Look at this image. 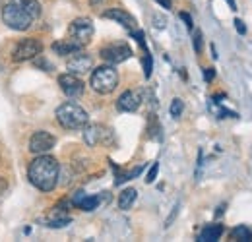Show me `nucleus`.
<instances>
[{
    "label": "nucleus",
    "mask_w": 252,
    "mask_h": 242,
    "mask_svg": "<svg viewBox=\"0 0 252 242\" xmlns=\"http://www.w3.org/2000/svg\"><path fill=\"white\" fill-rule=\"evenodd\" d=\"M231 237H233L235 241H252V233L247 225H239V227H235V229L231 231Z\"/></svg>",
    "instance_id": "nucleus-20"
},
{
    "label": "nucleus",
    "mask_w": 252,
    "mask_h": 242,
    "mask_svg": "<svg viewBox=\"0 0 252 242\" xmlns=\"http://www.w3.org/2000/svg\"><path fill=\"white\" fill-rule=\"evenodd\" d=\"M59 175H61L59 161L47 153L37 155L30 163V169H28L30 182L35 188H39L41 192H53L59 184Z\"/></svg>",
    "instance_id": "nucleus-1"
},
{
    "label": "nucleus",
    "mask_w": 252,
    "mask_h": 242,
    "mask_svg": "<svg viewBox=\"0 0 252 242\" xmlns=\"http://www.w3.org/2000/svg\"><path fill=\"white\" fill-rule=\"evenodd\" d=\"M12 2H18L20 6H24V8L33 16V20L41 16V4H39L37 0H12Z\"/></svg>",
    "instance_id": "nucleus-19"
},
{
    "label": "nucleus",
    "mask_w": 252,
    "mask_h": 242,
    "mask_svg": "<svg viewBox=\"0 0 252 242\" xmlns=\"http://www.w3.org/2000/svg\"><path fill=\"white\" fill-rule=\"evenodd\" d=\"M68 37H72L76 43L86 47L94 37V22L90 18H76L68 28Z\"/></svg>",
    "instance_id": "nucleus-6"
},
{
    "label": "nucleus",
    "mask_w": 252,
    "mask_h": 242,
    "mask_svg": "<svg viewBox=\"0 0 252 242\" xmlns=\"http://www.w3.org/2000/svg\"><path fill=\"white\" fill-rule=\"evenodd\" d=\"M183 111H185V103H183V99H173L171 101V107H169V113H171V117L173 119H179L181 115H183Z\"/></svg>",
    "instance_id": "nucleus-22"
},
{
    "label": "nucleus",
    "mask_w": 252,
    "mask_h": 242,
    "mask_svg": "<svg viewBox=\"0 0 252 242\" xmlns=\"http://www.w3.org/2000/svg\"><path fill=\"white\" fill-rule=\"evenodd\" d=\"M45 223H47V227H51V229H63V227L72 223V217H70V213L66 212L64 208L57 206V208H53L51 212L47 213Z\"/></svg>",
    "instance_id": "nucleus-14"
},
{
    "label": "nucleus",
    "mask_w": 252,
    "mask_h": 242,
    "mask_svg": "<svg viewBox=\"0 0 252 242\" xmlns=\"http://www.w3.org/2000/svg\"><path fill=\"white\" fill-rule=\"evenodd\" d=\"M132 35H134V37H136V41H138V45H140V47H142V49H144V51H148V47H146V41H144V31H132Z\"/></svg>",
    "instance_id": "nucleus-28"
},
{
    "label": "nucleus",
    "mask_w": 252,
    "mask_h": 242,
    "mask_svg": "<svg viewBox=\"0 0 252 242\" xmlns=\"http://www.w3.org/2000/svg\"><path fill=\"white\" fill-rule=\"evenodd\" d=\"M152 70H154V59H152L150 51H146V57H144V76L148 80L152 78Z\"/></svg>",
    "instance_id": "nucleus-23"
},
{
    "label": "nucleus",
    "mask_w": 252,
    "mask_h": 242,
    "mask_svg": "<svg viewBox=\"0 0 252 242\" xmlns=\"http://www.w3.org/2000/svg\"><path fill=\"white\" fill-rule=\"evenodd\" d=\"M90 86H92V90L101 95H109L119 86V72L113 66H99L92 72Z\"/></svg>",
    "instance_id": "nucleus-4"
},
{
    "label": "nucleus",
    "mask_w": 252,
    "mask_h": 242,
    "mask_svg": "<svg viewBox=\"0 0 252 242\" xmlns=\"http://www.w3.org/2000/svg\"><path fill=\"white\" fill-rule=\"evenodd\" d=\"M92 66H94V59L90 55L80 53V51L74 53V57L66 64V68H68L70 74H86L88 70H92Z\"/></svg>",
    "instance_id": "nucleus-12"
},
{
    "label": "nucleus",
    "mask_w": 252,
    "mask_h": 242,
    "mask_svg": "<svg viewBox=\"0 0 252 242\" xmlns=\"http://www.w3.org/2000/svg\"><path fill=\"white\" fill-rule=\"evenodd\" d=\"M41 53H43V45H41L39 39H33V37H30V39H22V41L14 47V51H12V60L28 62V60L37 59Z\"/></svg>",
    "instance_id": "nucleus-5"
},
{
    "label": "nucleus",
    "mask_w": 252,
    "mask_h": 242,
    "mask_svg": "<svg viewBox=\"0 0 252 242\" xmlns=\"http://www.w3.org/2000/svg\"><path fill=\"white\" fill-rule=\"evenodd\" d=\"M233 24H235V28H237V33H239V35H247V26H245V22H243V20H239V18H237Z\"/></svg>",
    "instance_id": "nucleus-29"
},
{
    "label": "nucleus",
    "mask_w": 252,
    "mask_h": 242,
    "mask_svg": "<svg viewBox=\"0 0 252 242\" xmlns=\"http://www.w3.org/2000/svg\"><path fill=\"white\" fill-rule=\"evenodd\" d=\"M101 59L107 60L109 64H121V62L128 60L132 57V49L126 45V43H113V45H107L99 51Z\"/></svg>",
    "instance_id": "nucleus-7"
},
{
    "label": "nucleus",
    "mask_w": 252,
    "mask_h": 242,
    "mask_svg": "<svg viewBox=\"0 0 252 242\" xmlns=\"http://www.w3.org/2000/svg\"><path fill=\"white\" fill-rule=\"evenodd\" d=\"M223 212H225V204H221L220 208H218V212H216V215L220 217V215H223Z\"/></svg>",
    "instance_id": "nucleus-35"
},
{
    "label": "nucleus",
    "mask_w": 252,
    "mask_h": 242,
    "mask_svg": "<svg viewBox=\"0 0 252 242\" xmlns=\"http://www.w3.org/2000/svg\"><path fill=\"white\" fill-rule=\"evenodd\" d=\"M225 2L229 4V8H231L233 12H237V2H235V0H225Z\"/></svg>",
    "instance_id": "nucleus-34"
},
{
    "label": "nucleus",
    "mask_w": 252,
    "mask_h": 242,
    "mask_svg": "<svg viewBox=\"0 0 252 242\" xmlns=\"http://www.w3.org/2000/svg\"><path fill=\"white\" fill-rule=\"evenodd\" d=\"M158 173H159V163H154L152 165V169L148 171V177H146V182L148 184H152V182L158 179Z\"/></svg>",
    "instance_id": "nucleus-25"
},
{
    "label": "nucleus",
    "mask_w": 252,
    "mask_h": 242,
    "mask_svg": "<svg viewBox=\"0 0 252 242\" xmlns=\"http://www.w3.org/2000/svg\"><path fill=\"white\" fill-rule=\"evenodd\" d=\"M51 49H53V53H57V55H61V57H66V55H74V53L82 51L84 47H82L80 43H76L72 37H68V39H61V41L53 43Z\"/></svg>",
    "instance_id": "nucleus-15"
},
{
    "label": "nucleus",
    "mask_w": 252,
    "mask_h": 242,
    "mask_svg": "<svg viewBox=\"0 0 252 242\" xmlns=\"http://www.w3.org/2000/svg\"><path fill=\"white\" fill-rule=\"evenodd\" d=\"M212 57L218 59V51H216V45H212Z\"/></svg>",
    "instance_id": "nucleus-36"
},
{
    "label": "nucleus",
    "mask_w": 252,
    "mask_h": 242,
    "mask_svg": "<svg viewBox=\"0 0 252 242\" xmlns=\"http://www.w3.org/2000/svg\"><path fill=\"white\" fill-rule=\"evenodd\" d=\"M142 171H144V165H140V167H136V169H132V171H128V173H123V175H119V177L115 179V184L119 186V184H123V182H126V181H132V179H136Z\"/></svg>",
    "instance_id": "nucleus-21"
},
{
    "label": "nucleus",
    "mask_w": 252,
    "mask_h": 242,
    "mask_svg": "<svg viewBox=\"0 0 252 242\" xmlns=\"http://www.w3.org/2000/svg\"><path fill=\"white\" fill-rule=\"evenodd\" d=\"M214 78H216V68H206L204 70V80L206 82H212Z\"/></svg>",
    "instance_id": "nucleus-30"
},
{
    "label": "nucleus",
    "mask_w": 252,
    "mask_h": 242,
    "mask_svg": "<svg viewBox=\"0 0 252 242\" xmlns=\"http://www.w3.org/2000/svg\"><path fill=\"white\" fill-rule=\"evenodd\" d=\"M97 2H101V0H92V4H97Z\"/></svg>",
    "instance_id": "nucleus-37"
},
{
    "label": "nucleus",
    "mask_w": 252,
    "mask_h": 242,
    "mask_svg": "<svg viewBox=\"0 0 252 242\" xmlns=\"http://www.w3.org/2000/svg\"><path fill=\"white\" fill-rule=\"evenodd\" d=\"M136 198H138V192H136L134 188H126V190L121 192V196H119V208H121L123 212L130 210V208L134 206Z\"/></svg>",
    "instance_id": "nucleus-17"
},
{
    "label": "nucleus",
    "mask_w": 252,
    "mask_h": 242,
    "mask_svg": "<svg viewBox=\"0 0 252 242\" xmlns=\"http://www.w3.org/2000/svg\"><path fill=\"white\" fill-rule=\"evenodd\" d=\"M57 144V138L47 132V130H37L30 140V151L35 155H43V153H49Z\"/></svg>",
    "instance_id": "nucleus-8"
},
{
    "label": "nucleus",
    "mask_w": 252,
    "mask_h": 242,
    "mask_svg": "<svg viewBox=\"0 0 252 242\" xmlns=\"http://www.w3.org/2000/svg\"><path fill=\"white\" fill-rule=\"evenodd\" d=\"M84 198H86V192H82V190H80V192H76V194H74V198H72V206H78Z\"/></svg>",
    "instance_id": "nucleus-31"
},
{
    "label": "nucleus",
    "mask_w": 252,
    "mask_h": 242,
    "mask_svg": "<svg viewBox=\"0 0 252 242\" xmlns=\"http://www.w3.org/2000/svg\"><path fill=\"white\" fill-rule=\"evenodd\" d=\"M99 204H101V196H86V198L78 204V208L84 210V212H95Z\"/></svg>",
    "instance_id": "nucleus-18"
},
{
    "label": "nucleus",
    "mask_w": 252,
    "mask_h": 242,
    "mask_svg": "<svg viewBox=\"0 0 252 242\" xmlns=\"http://www.w3.org/2000/svg\"><path fill=\"white\" fill-rule=\"evenodd\" d=\"M156 2H159L163 8H167V10H171V0H156Z\"/></svg>",
    "instance_id": "nucleus-33"
},
{
    "label": "nucleus",
    "mask_w": 252,
    "mask_h": 242,
    "mask_svg": "<svg viewBox=\"0 0 252 242\" xmlns=\"http://www.w3.org/2000/svg\"><path fill=\"white\" fill-rule=\"evenodd\" d=\"M101 16L107 18V20H115L117 24L125 26L126 30H130V31L136 30V20H134V16H130L123 8H109V10H105Z\"/></svg>",
    "instance_id": "nucleus-13"
},
{
    "label": "nucleus",
    "mask_w": 252,
    "mask_h": 242,
    "mask_svg": "<svg viewBox=\"0 0 252 242\" xmlns=\"http://www.w3.org/2000/svg\"><path fill=\"white\" fill-rule=\"evenodd\" d=\"M179 16H181V20L185 22V26H187V30H189V31L194 30V22H192V18H190V14H189V12H181Z\"/></svg>",
    "instance_id": "nucleus-27"
},
{
    "label": "nucleus",
    "mask_w": 252,
    "mask_h": 242,
    "mask_svg": "<svg viewBox=\"0 0 252 242\" xmlns=\"http://www.w3.org/2000/svg\"><path fill=\"white\" fill-rule=\"evenodd\" d=\"M2 20L4 24L14 31H26L32 28L33 16L18 2L8 0V4L2 8Z\"/></svg>",
    "instance_id": "nucleus-3"
},
{
    "label": "nucleus",
    "mask_w": 252,
    "mask_h": 242,
    "mask_svg": "<svg viewBox=\"0 0 252 242\" xmlns=\"http://www.w3.org/2000/svg\"><path fill=\"white\" fill-rule=\"evenodd\" d=\"M192 45H194V51L200 55V53H202V47H204V37H202V31H194Z\"/></svg>",
    "instance_id": "nucleus-24"
},
{
    "label": "nucleus",
    "mask_w": 252,
    "mask_h": 242,
    "mask_svg": "<svg viewBox=\"0 0 252 242\" xmlns=\"http://www.w3.org/2000/svg\"><path fill=\"white\" fill-rule=\"evenodd\" d=\"M57 121L59 124L66 128V130H82L88 126L90 122V115L86 113V109H82L76 103H63L57 109Z\"/></svg>",
    "instance_id": "nucleus-2"
},
{
    "label": "nucleus",
    "mask_w": 252,
    "mask_h": 242,
    "mask_svg": "<svg viewBox=\"0 0 252 242\" xmlns=\"http://www.w3.org/2000/svg\"><path fill=\"white\" fill-rule=\"evenodd\" d=\"M221 235H223V227L221 225H206L204 229H202V233H200V237H198V241L200 242H214L218 241Z\"/></svg>",
    "instance_id": "nucleus-16"
},
{
    "label": "nucleus",
    "mask_w": 252,
    "mask_h": 242,
    "mask_svg": "<svg viewBox=\"0 0 252 242\" xmlns=\"http://www.w3.org/2000/svg\"><path fill=\"white\" fill-rule=\"evenodd\" d=\"M179 208H181V206H179V204H177V206H175V208H173V213H171V217H169V219H167V223H165V227H171V223H173V221H175V217H177V213H179Z\"/></svg>",
    "instance_id": "nucleus-32"
},
{
    "label": "nucleus",
    "mask_w": 252,
    "mask_h": 242,
    "mask_svg": "<svg viewBox=\"0 0 252 242\" xmlns=\"http://www.w3.org/2000/svg\"><path fill=\"white\" fill-rule=\"evenodd\" d=\"M140 105H142V93L134 90L125 91L117 101V109L123 113H134L140 109Z\"/></svg>",
    "instance_id": "nucleus-11"
},
{
    "label": "nucleus",
    "mask_w": 252,
    "mask_h": 242,
    "mask_svg": "<svg viewBox=\"0 0 252 242\" xmlns=\"http://www.w3.org/2000/svg\"><path fill=\"white\" fill-rule=\"evenodd\" d=\"M152 22H154V26H156L158 30H165V26H167V18H163L161 14H154Z\"/></svg>",
    "instance_id": "nucleus-26"
},
{
    "label": "nucleus",
    "mask_w": 252,
    "mask_h": 242,
    "mask_svg": "<svg viewBox=\"0 0 252 242\" xmlns=\"http://www.w3.org/2000/svg\"><path fill=\"white\" fill-rule=\"evenodd\" d=\"M59 86H61V90H63L64 95H68L70 99H74V97H82L84 95V82L80 80V78H76V74H61L59 76Z\"/></svg>",
    "instance_id": "nucleus-10"
},
{
    "label": "nucleus",
    "mask_w": 252,
    "mask_h": 242,
    "mask_svg": "<svg viewBox=\"0 0 252 242\" xmlns=\"http://www.w3.org/2000/svg\"><path fill=\"white\" fill-rule=\"evenodd\" d=\"M84 142L95 148L97 144H109L111 142V130H107L105 126L101 124H92V126H86L84 128Z\"/></svg>",
    "instance_id": "nucleus-9"
}]
</instances>
